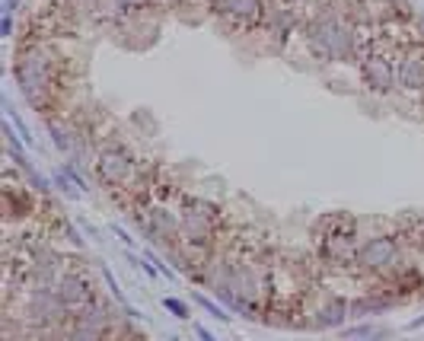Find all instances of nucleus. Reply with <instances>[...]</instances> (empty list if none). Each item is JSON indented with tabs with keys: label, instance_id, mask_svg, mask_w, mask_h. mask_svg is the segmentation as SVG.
Instances as JSON below:
<instances>
[{
	"label": "nucleus",
	"instance_id": "1",
	"mask_svg": "<svg viewBox=\"0 0 424 341\" xmlns=\"http://www.w3.org/2000/svg\"><path fill=\"white\" fill-rule=\"evenodd\" d=\"M147 159H141L134 153V147L122 137L118 131H108L99 144H96V157H93V179L99 182V188H106L112 198H118L128 208L134 188L141 182Z\"/></svg>",
	"mask_w": 424,
	"mask_h": 341
},
{
	"label": "nucleus",
	"instance_id": "2",
	"mask_svg": "<svg viewBox=\"0 0 424 341\" xmlns=\"http://www.w3.org/2000/svg\"><path fill=\"white\" fill-rule=\"evenodd\" d=\"M408 262V246L396 230H380V233H367L360 240L358 252L351 258L348 275L364 277L367 284H383L392 277Z\"/></svg>",
	"mask_w": 424,
	"mask_h": 341
},
{
	"label": "nucleus",
	"instance_id": "3",
	"mask_svg": "<svg viewBox=\"0 0 424 341\" xmlns=\"http://www.w3.org/2000/svg\"><path fill=\"white\" fill-rule=\"evenodd\" d=\"M360 224L348 211L325 214L316 224V262L332 271H348L351 258L360 246Z\"/></svg>",
	"mask_w": 424,
	"mask_h": 341
},
{
	"label": "nucleus",
	"instance_id": "4",
	"mask_svg": "<svg viewBox=\"0 0 424 341\" xmlns=\"http://www.w3.org/2000/svg\"><path fill=\"white\" fill-rule=\"evenodd\" d=\"M175 214H179V233L182 240L198 242V246H211L217 249L227 233V211L217 201L204 198V195L182 192L175 201Z\"/></svg>",
	"mask_w": 424,
	"mask_h": 341
},
{
	"label": "nucleus",
	"instance_id": "5",
	"mask_svg": "<svg viewBox=\"0 0 424 341\" xmlns=\"http://www.w3.org/2000/svg\"><path fill=\"white\" fill-rule=\"evenodd\" d=\"M128 211H131L134 226L141 230V236L150 246H157V249L166 252L169 246H175V242L182 240V233H179V214L169 208L166 201L137 198Z\"/></svg>",
	"mask_w": 424,
	"mask_h": 341
},
{
	"label": "nucleus",
	"instance_id": "6",
	"mask_svg": "<svg viewBox=\"0 0 424 341\" xmlns=\"http://www.w3.org/2000/svg\"><path fill=\"white\" fill-rule=\"evenodd\" d=\"M271 0H208V17L233 35L262 32Z\"/></svg>",
	"mask_w": 424,
	"mask_h": 341
},
{
	"label": "nucleus",
	"instance_id": "7",
	"mask_svg": "<svg viewBox=\"0 0 424 341\" xmlns=\"http://www.w3.org/2000/svg\"><path fill=\"white\" fill-rule=\"evenodd\" d=\"M376 32H380V42H376V48L370 51V55L360 58L358 77L370 96L386 99V96L396 92V51H392L389 35H386L383 26H376Z\"/></svg>",
	"mask_w": 424,
	"mask_h": 341
},
{
	"label": "nucleus",
	"instance_id": "8",
	"mask_svg": "<svg viewBox=\"0 0 424 341\" xmlns=\"http://www.w3.org/2000/svg\"><path fill=\"white\" fill-rule=\"evenodd\" d=\"M122 335V316H115V309L108 306V300L99 297L86 309L74 313L64 329L67 341H102V338H118Z\"/></svg>",
	"mask_w": 424,
	"mask_h": 341
},
{
	"label": "nucleus",
	"instance_id": "9",
	"mask_svg": "<svg viewBox=\"0 0 424 341\" xmlns=\"http://www.w3.org/2000/svg\"><path fill=\"white\" fill-rule=\"evenodd\" d=\"M58 293L70 313H80V309H86L90 303H96V300L102 297L99 281L93 277V271H90V265H86V258L80 249H70V268L61 275Z\"/></svg>",
	"mask_w": 424,
	"mask_h": 341
},
{
	"label": "nucleus",
	"instance_id": "10",
	"mask_svg": "<svg viewBox=\"0 0 424 341\" xmlns=\"http://www.w3.org/2000/svg\"><path fill=\"white\" fill-rule=\"evenodd\" d=\"M166 0H90V19L102 26H122L131 19H147Z\"/></svg>",
	"mask_w": 424,
	"mask_h": 341
},
{
	"label": "nucleus",
	"instance_id": "11",
	"mask_svg": "<svg viewBox=\"0 0 424 341\" xmlns=\"http://www.w3.org/2000/svg\"><path fill=\"white\" fill-rule=\"evenodd\" d=\"M396 92L412 102L424 96V45L396 51Z\"/></svg>",
	"mask_w": 424,
	"mask_h": 341
},
{
	"label": "nucleus",
	"instance_id": "12",
	"mask_svg": "<svg viewBox=\"0 0 424 341\" xmlns=\"http://www.w3.org/2000/svg\"><path fill=\"white\" fill-rule=\"evenodd\" d=\"M348 319H351L348 297H341V293H325L316 303L309 300L307 306V325L316 329V332H338Z\"/></svg>",
	"mask_w": 424,
	"mask_h": 341
},
{
	"label": "nucleus",
	"instance_id": "13",
	"mask_svg": "<svg viewBox=\"0 0 424 341\" xmlns=\"http://www.w3.org/2000/svg\"><path fill=\"white\" fill-rule=\"evenodd\" d=\"M396 306H399V300L392 297L389 291H383V287H370V291L348 300L351 319H370V316H380V313H389Z\"/></svg>",
	"mask_w": 424,
	"mask_h": 341
},
{
	"label": "nucleus",
	"instance_id": "14",
	"mask_svg": "<svg viewBox=\"0 0 424 341\" xmlns=\"http://www.w3.org/2000/svg\"><path fill=\"white\" fill-rule=\"evenodd\" d=\"M189 297H191V303L198 309H204L211 319H217V322H224V325H230V319H233V313L220 303V300L214 297V293H204V291H189Z\"/></svg>",
	"mask_w": 424,
	"mask_h": 341
},
{
	"label": "nucleus",
	"instance_id": "15",
	"mask_svg": "<svg viewBox=\"0 0 424 341\" xmlns=\"http://www.w3.org/2000/svg\"><path fill=\"white\" fill-rule=\"evenodd\" d=\"M3 118H7L10 125L17 128V134H19V137H23V144H26V147H29V150H35L32 128L26 125V118H23V115H19V112H17V106H13V99H10V96H3Z\"/></svg>",
	"mask_w": 424,
	"mask_h": 341
},
{
	"label": "nucleus",
	"instance_id": "16",
	"mask_svg": "<svg viewBox=\"0 0 424 341\" xmlns=\"http://www.w3.org/2000/svg\"><path fill=\"white\" fill-rule=\"evenodd\" d=\"M335 335H338V338H376V335H389V332L376 329L374 322H358V319H354V325H341Z\"/></svg>",
	"mask_w": 424,
	"mask_h": 341
},
{
	"label": "nucleus",
	"instance_id": "17",
	"mask_svg": "<svg viewBox=\"0 0 424 341\" xmlns=\"http://www.w3.org/2000/svg\"><path fill=\"white\" fill-rule=\"evenodd\" d=\"M160 303H163V309H166L173 319H179V322H191V306L185 303V300H179V297H163Z\"/></svg>",
	"mask_w": 424,
	"mask_h": 341
},
{
	"label": "nucleus",
	"instance_id": "18",
	"mask_svg": "<svg viewBox=\"0 0 424 341\" xmlns=\"http://www.w3.org/2000/svg\"><path fill=\"white\" fill-rule=\"evenodd\" d=\"M99 275H102V281H106V291H108V297L112 300H118V303H125V291H122V284H118V277L112 275V268L102 262L99 265Z\"/></svg>",
	"mask_w": 424,
	"mask_h": 341
},
{
	"label": "nucleus",
	"instance_id": "19",
	"mask_svg": "<svg viewBox=\"0 0 424 341\" xmlns=\"http://www.w3.org/2000/svg\"><path fill=\"white\" fill-rule=\"evenodd\" d=\"M51 182L58 185V188L67 195V198H84V192H80V188H77V185L70 182V179H67V173H64L61 166H58V169H51Z\"/></svg>",
	"mask_w": 424,
	"mask_h": 341
},
{
	"label": "nucleus",
	"instance_id": "20",
	"mask_svg": "<svg viewBox=\"0 0 424 341\" xmlns=\"http://www.w3.org/2000/svg\"><path fill=\"white\" fill-rule=\"evenodd\" d=\"M61 169H64L67 173V179H70V182L77 185V188H80V192H90V182H86V175L80 173V163H61Z\"/></svg>",
	"mask_w": 424,
	"mask_h": 341
},
{
	"label": "nucleus",
	"instance_id": "21",
	"mask_svg": "<svg viewBox=\"0 0 424 341\" xmlns=\"http://www.w3.org/2000/svg\"><path fill=\"white\" fill-rule=\"evenodd\" d=\"M108 233L115 236V240L122 242L125 249H134V246H137V240H134V236H131V230H125V226H122V224H112V226H108Z\"/></svg>",
	"mask_w": 424,
	"mask_h": 341
},
{
	"label": "nucleus",
	"instance_id": "22",
	"mask_svg": "<svg viewBox=\"0 0 424 341\" xmlns=\"http://www.w3.org/2000/svg\"><path fill=\"white\" fill-rule=\"evenodd\" d=\"M17 17H13V13H3V17H0V35H3V39H17Z\"/></svg>",
	"mask_w": 424,
	"mask_h": 341
},
{
	"label": "nucleus",
	"instance_id": "23",
	"mask_svg": "<svg viewBox=\"0 0 424 341\" xmlns=\"http://www.w3.org/2000/svg\"><path fill=\"white\" fill-rule=\"evenodd\" d=\"M77 224L84 226V233H86V236H90V240H93V242H106V236H102V230H99V226H93V224H90V220H84V217H77Z\"/></svg>",
	"mask_w": 424,
	"mask_h": 341
},
{
	"label": "nucleus",
	"instance_id": "24",
	"mask_svg": "<svg viewBox=\"0 0 424 341\" xmlns=\"http://www.w3.org/2000/svg\"><path fill=\"white\" fill-rule=\"evenodd\" d=\"M191 332L198 335L201 341H217V332H214V329H208L204 322H191Z\"/></svg>",
	"mask_w": 424,
	"mask_h": 341
},
{
	"label": "nucleus",
	"instance_id": "25",
	"mask_svg": "<svg viewBox=\"0 0 424 341\" xmlns=\"http://www.w3.org/2000/svg\"><path fill=\"white\" fill-rule=\"evenodd\" d=\"M19 7H23V0H0V13H13L17 17Z\"/></svg>",
	"mask_w": 424,
	"mask_h": 341
},
{
	"label": "nucleus",
	"instance_id": "26",
	"mask_svg": "<svg viewBox=\"0 0 424 341\" xmlns=\"http://www.w3.org/2000/svg\"><path fill=\"white\" fill-rule=\"evenodd\" d=\"M421 329H424V313H421V316H415L412 322L405 325V332H421Z\"/></svg>",
	"mask_w": 424,
	"mask_h": 341
},
{
	"label": "nucleus",
	"instance_id": "27",
	"mask_svg": "<svg viewBox=\"0 0 424 341\" xmlns=\"http://www.w3.org/2000/svg\"><path fill=\"white\" fill-rule=\"evenodd\" d=\"M418 106H421V112H424V96H421V99H418Z\"/></svg>",
	"mask_w": 424,
	"mask_h": 341
}]
</instances>
